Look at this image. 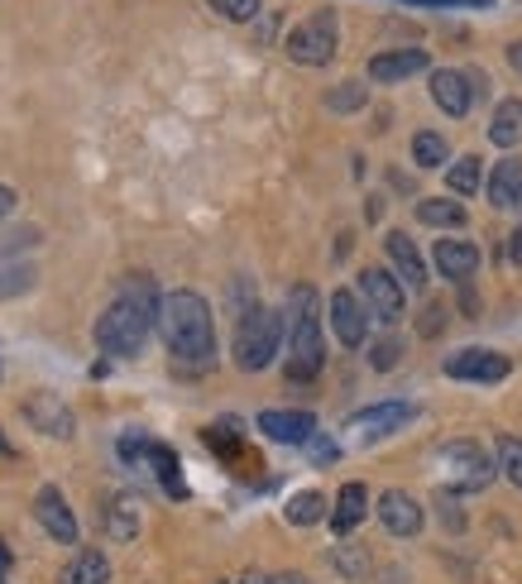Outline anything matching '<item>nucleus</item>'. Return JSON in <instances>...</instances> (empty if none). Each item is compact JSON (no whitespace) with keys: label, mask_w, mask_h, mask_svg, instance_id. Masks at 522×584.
I'll list each match as a JSON object with an SVG mask.
<instances>
[{"label":"nucleus","mask_w":522,"mask_h":584,"mask_svg":"<svg viewBox=\"0 0 522 584\" xmlns=\"http://www.w3.org/2000/svg\"><path fill=\"white\" fill-rule=\"evenodd\" d=\"M288 378L293 384H312L326 364V341H322V312H316V292L293 288L288 298Z\"/></svg>","instance_id":"3"},{"label":"nucleus","mask_w":522,"mask_h":584,"mask_svg":"<svg viewBox=\"0 0 522 584\" xmlns=\"http://www.w3.org/2000/svg\"><path fill=\"white\" fill-rule=\"evenodd\" d=\"M101 522H106L111 542H135V536H139V499H135V493H111Z\"/></svg>","instance_id":"20"},{"label":"nucleus","mask_w":522,"mask_h":584,"mask_svg":"<svg viewBox=\"0 0 522 584\" xmlns=\"http://www.w3.org/2000/svg\"><path fill=\"white\" fill-rule=\"evenodd\" d=\"M336 565H341V575L359 580V575L369 571V556H365V551H355V546H341V551H336Z\"/></svg>","instance_id":"34"},{"label":"nucleus","mask_w":522,"mask_h":584,"mask_svg":"<svg viewBox=\"0 0 522 584\" xmlns=\"http://www.w3.org/2000/svg\"><path fill=\"white\" fill-rule=\"evenodd\" d=\"M369 513V489L365 484H345L336 493V508H331V528H336V536H351L359 522H365Z\"/></svg>","instance_id":"21"},{"label":"nucleus","mask_w":522,"mask_h":584,"mask_svg":"<svg viewBox=\"0 0 522 584\" xmlns=\"http://www.w3.org/2000/svg\"><path fill=\"white\" fill-rule=\"evenodd\" d=\"M408 417H413L408 403H374V407H359V413H351L345 431H355V436H365V441H374V436L398 431Z\"/></svg>","instance_id":"14"},{"label":"nucleus","mask_w":522,"mask_h":584,"mask_svg":"<svg viewBox=\"0 0 522 584\" xmlns=\"http://www.w3.org/2000/svg\"><path fill=\"white\" fill-rule=\"evenodd\" d=\"M259 431L279 446H302L316 431V417L302 407H269V413H259Z\"/></svg>","instance_id":"12"},{"label":"nucleus","mask_w":522,"mask_h":584,"mask_svg":"<svg viewBox=\"0 0 522 584\" xmlns=\"http://www.w3.org/2000/svg\"><path fill=\"white\" fill-rule=\"evenodd\" d=\"M144 465H149V470L158 474V484H164L168 493H173V499H187V484H182V465H178V456H173V450L168 446H149V460H144Z\"/></svg>","instance_id":"25"},{"label":"nucleus","mask_w":522,"mask_h":584,"mask_svg":"<svg viewBox=\"0 0 522 584\" xmlns=\"http://www.w3.org/2000/svg\"><path fill=\"white\" fill-rule=\"evenodd\" d=\"M499 470L513 489H522V436H499Z\"/></svg>","instance_id":"30"},{"label":"nucleus","mask_w":522,"mask_h":584,"mask_svg":"<svg viewBox=\"0 0 522 584\" xmlns=\"http://www.w3.org/2000/svg\"><path fill=\"white\" fill-rule=\"evenodd\" d=\"M431 101L451 115V121H466L470 106H474V96H470V77L460 67H437L431 72Z\"/></svg>","instance_id":"13"},{"label":"nucleus","mask_w":522,"mask_h":584,"mask_svg":"<svg viewBox=\"0 0 522 584\" xmlns=\"http://www.w3.org/2000/svg\"><path fill=\"white\" fill-rule=\"evenodd\" d=\"M331 331L345 350H359L369 341V306L359 302V292L351 288H336L331 292Z\"/></svg>","instance_id":"8"},{"label":"nucleus","mask_w":522,"mask_h":584,"mask_svg":"<svg viewBox=\"0 0 522 584\" xmlns=\"http://www.w3.org/2000/svg\"><path fill=\"white\" fill-rule=\"evenodd\" d=\"M431 259H437L441 279H451V283H470L474 269H480V250H474L470 240H437Z\"/></svg>","instance_id":"18"},{"label":"nucleus","mask_w":522,"mask_h":584,"mask_svg":"<svg viewBox=\"0 0 522 584\" xmlns=\"http://www.w3.org/2000/svg\"><path fill=\"white\" fill-rule=\"evenodd\" d=\"M379 522L394 536H417L422 532V503H417L413 493H403V489H384L379 493Z\"/></svg>","instance_id":"15"},{"label":"nucleus","mask_w":522,"mask_h":584,"mask_svg":"<svg viewBox=\"0 0 522 584\" xmlns=\"http://www.w3.org/2000/svg\"><path fill=\"white\" fill-rule=\"evenodd\" d=\"M446 158H451L446 135H437V129H417V135H413V164L417 168H441Z\"/></svg>","instance_id":"27"},{"label":"nucleus","mask_w":522,"mask_h":584,"mask_svg":"<svg viewBox=\"0 0 522 584\" xmlns=\"http://www.w3.org/2000/svg\"><path fill=\"white\" fill-rule=\"evenodd\" d=\"M322 518H326V493L302 489V493L288 499V522H293V528H316Z\"/></svg>","instance_id":"26"},{"label":"nucleus","mask_w":522,"mask_h":584,"mask_svg":"<svg viewBox=\"0 0 522 584\" xmlns=\"http://www.w3.org/2000/svg\"><path fill=\"white\" fill-rule=\"evenodd\" d=\"M417 221L431 226V230H460V226L470 221V216H466V207H460V201L422 197V201H417Z\"/></svg>","instance_id":"24"},{"label":"nucleus","mask_w":522,"mask_h":584,"mask_svg":"<svg viewBox=\"0 0 522 584\" xmlns=\"http://www.w3.org/2000/svg\"><path fill=\"white\" fill-rule=\"evenodd\" d=\"M437 508L446 513V528H451V532L466 528V513H460V503H456V493H451V489H437Z\"/></svg>","instance_id":"35"},{"label":"nucleus","mask_w":522,"mask_h":584,"mask_svg":"<svg viewBox=\"0 0 522 584\" xmlns=\"http://www.w3.org/2000/svg\"><path fill=\"white\" fill-rule=\"evenodd\" d=\"M480 154H466V158H456L451 168H446V187H451L456 197H470V192H480Z\"/></svg>","instance_id":"28"},{"label":"nucleus","mask_w":522,"mask_h":584,"mask_svg":"<svg viewBox=\"0 0 522 584\" xmlns=\"http://www.w3.org/2000/svg\"><path fill=\"white\" fill-rule=\"evenodd\" d=\"M10 211H14V192H10V187H0V221H6Z\"/></svg>","instance_id":"39"},{"label":"nucleus","mask_w":522,"mask_h":584,"mask_svg":"<svg viewBox=\"0 0 522 584\" xmlns=\"http://www.w3.org/2000/svg\"><path fill=\"white\" fill-rule=\"evenodd\" d=\"M384 250H388V264H394V279L403 288H427V264H422L417 244L403 236V230H394V236L384 240Z\"/></svg>","instance_id":"17"},{"label":"nucleus","mask_w":522,"mask_h":584,"mask_svg":"<svg viewBox=\"0 0 522 584\" xmlns=\"http://www.w3.org/2000/svg\"><path fill=\"white\" fill-rule=\"evenodd\" d=\"M417 72H427V53L422 49H388V53L369 58V82H379V86L408 82V77H417Z\"/></svg>","instance_id":"16"},{"label":"nucleus","mask_w":522,"mask_h":584,"mask_svg":"<svg viewBox=\"0 0 522 584\" xmlns=\"http://www.w3.org/2000/svg\"><path fill=\"white\" fill-rule=\"evenodd\" d=\"M10 565H14V556H10V546L0 542V584H6V575H10Z\"/></svg>","instance_id":"40"},{"label":"nucleus","mask_w":522,"mask_h":584,"mask_svg":"<svg viewBox=\"0 0 522 584\" xmlns=\"http://www.w3.org/2000/svg\"><path fill=\"white\" fill-rule=\"evenodd\" d=\"M0 456H14V450H10V441H6V436H0Z\"/></svg>","instance_id":"42"},{"label":"nucleus","mask_w":522,"mask_h":584,"mask_svg":"<svg viewBox=\"0 0 522 584\" xmlns=\"http://www.w3.org/2000/svg\"><path fill=\"white\" fill-rule=\"evenodd\" d=\"M158 335H164L168 355L182 359V364H211L216 355V316H211V302L192 288H178L168 298H158V316H154Z\"/></svg>","instance_id":"2"},{"label":"nucleus","mask_w":522,"mask_h":584,"mask_svg":"<svg viewBox=\"0 0 522 584\" xmlns=\"http://www.w3.org/2000/svg\"><path fill=\"white\" fill-rule=\"evenodd\" d=\"M365 82H341L336 92H326V111H336V115H351V111H365Z\"/></svg>","instance_id":"29"},{"label":"nucleus","mask_w":522,"mask_h":584,"mask_svg":"<svg viewBox=\"0 0 522 584\" xmlns=\"http://www.w3.org/2000/svg\"><path fill=\"white\" fill-rule=\"evenodd\" d=\"M264 584H312V580L297 575V571H288V575H264Z\"/></svg>","instance_id":"38"},{"label":"nucleus","mask_w":522,"mask_h":584,"mask_svg":"<svg viewBox=\"0 0 522 584\" xmlns=\"http://www.w3.org/2000/svg\"><path fill=\"white\" fill-rule=\"evenodd\" d=\"M154 316H158V288L149 273H129V283L121 288L106 312L96 316V345L106 350L111 359H135L144 345H149V331H154Z\"/></svg>","instance_id":"1"},{"label":"nucleus","mask_w":522,"mask_h":584,"mask_svg":"<svg viewBox=\"0 0 522 584\" xmlns=\"http://www.w3.org/2000/svg\"><path fill=\"white\" fill-rule=\"evenodd\" d=\"M446 374L460 378V384H503L513 374V359L499 355V350H484V345H470V350H456L446 359Z\"/></svg>","instance_id":"7"},{"label":"nucleus","mask_w":522,"mask_h":584,"mask_svg":"<svg viewBox=\"0 0 522 584\" xmlns=\"http://www.w3.org/2000/svg\"><path fill=\"white\" fill-rule=\"evenodd\" d=\"M359 292H365V306L379 321H403L408 306H403V283L388 269H365L359 273Z\"/></svg>","instance_id":"10"},{"label":"nucleus","mask_w":522,"mask_h":584,"mask_svg":"<svg viewBox=\"0 0 522 584\" xmlns=\"http://www.w3.org/2000/svg\"><path fill=\"white\" fill-rule=\"evenodd\" d=\"M341 49V20H336V10H316L307 14L302 24L288 29V39H283V53L293 58V63L302 67H326L331 58H336Z\"/></svg>","instance_id":"6"},{"label":"nucleus","mask_w":522,"mask_h":584,"mask_svg":"<svg viewBox=\"0 0 522 584\" xmlns=\"http://www.w3.org/2000/svg\"><path fill=\"white\" fill-rule=\"evenodd\" d=\"M207 6H211L216 14H226V20L244 24V20H254V14L264 10V0H207Z\"/></svg>","instance_id":"31"},{"label":"nucleus","mask_w":522,"mask_h":584,"mask_svg":"<svg viewBox=\"0 0 522 584\" xmlns=\"http://www.w3.org/2000/svg\"><path fill=\"white\" fill-rule=\"evenodd\" d=\"M509 259H513V264L522 269V226H518L513 236H509Z\"/></svg>","instance_id":"37"},{"label":"nucleus","mask_w":522,"mask_h":584,"mask_svg":"<svg viewBox=\"0 0 522 584\" xmlns=\"http://www.w3.org/2000/svg\"><path fill=\"white\" fill-rule=\"evenodd\" d=\"M302 446H307V460L312 465H336V456H341V446L331 441V436H322V431H312Z\"/></svg>","instance_id":"33"},{"label":"nucleus","mask_w":522,"mask_h":584,"mask_svg":"<svg viewBox=\"0 0 522 584\" xmlns=\"http://www.w3.org/2000/svg\"><path fill=\"white\" fill-rule=\"evenodd\" d=\"M398 355H403V345L394 341V335H384V341H374V345H369V364H374V369H379V374H388V369H394V364H398Z\"/></svg>","instance_id":"32"},{"label":"nucleus","mask_w":522,"mask_h":584,"mask_svg":"<svg viewBox=\"0 0 522 584\" xmlns=\"http://www.w3.org/2000/svg\"><path fill=\"white\" fill-rule=\"evenodd\" d=\"M283 350V312L273 306H250L236 326V364L244 374H259L279 359Z\"/></svg>","instance_id":"4"},{"label":"nucleus","mask_w":522,"mask_h":584,"mask_svg":"<svg viewBox=\"0 0 522 584\" xmlns=\"http://www.w3.org/2000/svg\"><path fill=\"white\" fill-rule=\"evenodd\" d=\"M437 470H441V489L451 493H480L494 484L499 465L489 460V450L480 441H446L437 450Z\"/></svg>","instance_id":"5"},{"label":"nucleus","mask_w":522,"mask_h":584,"mask_svg":"<svg viewBox=\"0 0 522 584\" xmlns=\"http://www.w3.org/2000/svg\"><path fill=\"white\" fill-rule=\"evenodd\" d=\"M509 63H513V72H518V77H522V39H518L513 49H509Z\"/></svg>","instance_id":"41"},{"label":"nucleus","mask_w":522,"mask_h":584,"mask_svg":"<svg viewBox=\"0 0 522 584\" xmlns=\"http://www.w3.org/2000/svg\"><path fill=\"white\" fill-rule=\"evenodd\" d=\"M489 139H494L499 149H518V144H522V101L518 96L499 101L494 121H489Z\"/></svg>","instance_id":"23"},{"label":"nucleus","mask_w":522,"mask_h":584,"mask_svg":"<svg viewBox=\"0 0 522 584\" xmlns=\"http://www.w3.org/2000/svg\"><path fill=\"white\" fill-rule=\"evenodd\" d=\"M58 584H111V561L101 556V551H77V556L63 565Z\"/></svg>","instance_id":"22"},{"label":"nucleus","mask_w":522,"mask_h":584,"mask_svg":"<svg viewBox=\"0 0 522 584\" xmlns=\"http://www.w3.org/2000/svg\"><path fill=\"white\" fill-rule=\"evenodd\" d=\"M34 518H39V528L53 536L58 546H72L77 542V518H72V508L63 499V489H53V484H43L34 493Z\"/></svg>","instance_id":"11"},{"label":"nucleus","mask_w":522,"mask_h":584,"mask_svg":"<svg viewBox=\"0 0 522 584\" xmlns=\"http://www.w3.org/2000/svg\"><path fill=\"white\" fill-rule=\"evenodd\" d=\"M417 331H422L427 341H431V335H437V331H446V312H441V302H431V306H427V312H422V321H417Z\"/></svg>","instance_id":"36"},{"label":"nucleus","mask_w":522,"mask_h":584,"mask_svg":"<svg viewBox=\"0 0 522 584\" xmlns=\"http://www.w3.org/2000/svg\"><path fill=\"white\" fill-rule=\"evenodd\" d=\"M489 207H499V211L522 207V158L518 154L499 158L494 173H489Z\"/></svg>","instance_id":"19"},{"label":"nucleus","mask_w":522,"mask_h":584,"mask_svg":"<svg viewBox=\"0 0 522 584\" xmlns=\"http://www.w3.org/2000/svg\"><path fill=\"white\" fill-rule=\"evenodd\" d=\"M24 421L43 436H58V441H67L72 431H77V417H72V407L58 398V393H29L24 398Z\"/></svg>","instance_id":"9"}]
</instances>
